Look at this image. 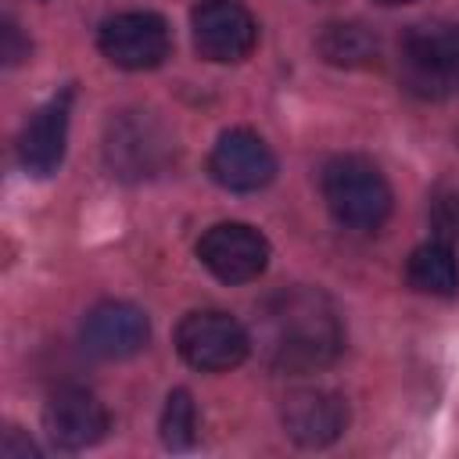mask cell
Returning a JSON list of instances; mask_svg holds the SVG:
<instances>
[{"instance_id": "1", "label": "cell", "mask_w": 459, "mask_h": 459, "mask_svg": "<svg viewBox=\"0 0 459 459\" xmlns=\"http://www.w3.org/2000/svg\"><path fill=\"white\" fill-rule=\"evenodd\" d=\"M255 344L276 373H312L344 348V326L333 301L316 287H283L258 305Z\"/></svg>"}, {"instance_id": "2", "label": "cell", "mask_w": 459, "mask_h": 459, "mask_svg": "<svg viewBox=\"0 0 459 459\" xmlns=\"http://www.w3.org/2000/svg\"><path fill=\"white\" fill-rule=\"evenodd\" d=\"M319 186H323V201L330 215L348 230L373 233L391 215V186L384 172L359 154L330 158L323 165Z\"/></svg>"}, {"instance_id": "3", "label": "cell", "mask_w": 459, "mask_h": 459, "mask_svg": "<svg viewBox=\"0 0 459 459\" xmlns=\"http://www.w3.org/2000/svg\"><path fill=\"white\" fill-rule=\"evenodd\" d=\"M402 86L423 100H437L459 86V25L420 22L409 25L398 43Z\"/></svg>"}, {"instance_id": "4", "label": "cell", "mask_w": 459, "mask_h": 459, "mask_svg": "<svg viewBox=\"0 0 459 459\" xmlns=\"http://www.w3.org/2000/svg\"><path fill=\"white\" fill-rule=\"evenodd\" d=\"M172 154H176V143L151 111L126 108L111 115L104 126V161L111 176L126 183H143L161 176L172 165Z\"/></svg>"}, {"instance_id": "5", "label": "cell", "mask_w": 459, "mask_h": 459, "mask_svg": "<svg viewBox=\"0 0 459 459\" xmlns=\"http://www.w3.org/2000/svg\"><path fill=\"white\" fill-rule=\"evenodd\" d=\"M176 351L183 362L204 373L233 369L251 351V333L226 312H190L176 326Z\"/></svg>"}, {"instance_id": "6", "label": "cell", "mask_w": 459, "mask_h": 459, "mask_svg": "<svg viewBox=\"0 0 459 459\" xmlns=\"http://www.w3.org/2000/svg\"><path fill=\"white\" fill-rule=\"evenodd\" d=\"M97 47L111 65L126 72H143V68H158L169 57L172 36L165 18L151 11H126L97 29Z\"/></svg>"}, {"instance_id": "7", "label": "cell", "mask_w": 459, "mask_h": 459, "mask_svg": "<svg viewBox=\"0 0 459 459\" xmlns=\"http://www.w3.org/2000/svg\"><path fill=\"white\" fill-rule=\"evenodd\" d=\"M201 265L222 283H247L269 265V240L247 222H219L197 240Z\"/></svg>"}, {"instance_id": "8", "label": "cell", "mask_w": 459, "mask_h": 459, "mask_svg": "<svg viewBox=\"0 0 459 459\" xmlns=\"http://www.w3.org/2000/svg\"><path fill=\"white\" fill-rule=\"evenodd\" d=\"M194 47L204 61H244L258 39L255 18L237 0H201L190 14Z\"/></svg>"}, {"instance_id": "9", "label": "cell", "mask_w": 459, "mask_h": 459, "mask_svg": "<svg viewBox=\"0 0 459 459\" xmlns=\"http://www.w3.org/2000/svg\"><path fill=\"white\" fill-rule=\"evenodd\" d=\"M208 172L219 186L233 190V194H251V190H262L265 183H273L276 158L258 133L230 129L215 140L212 158H208Z\"/></svg>"}, {"instance_id": "10", "label": "cell", "mask_w": 459, "mask_h": 459, "mask_svg": "<svg viewBox=\"0 0 459 459\" xmlns=\"http://www.w3.org/2000/svg\"><path fill=\"white\" fill-rule=\"evenodd\" d=\"M43 427L57 448L79 452L108 434V409L86 387H61L43 409Z\"/></svg>"}, {"instance_id": "11", "label": "cell", "mask_w": 459, "mask_h": 459, "mask_svg": "<svg viewBox=\"0 0 459 459\" xmlns=\"http://www.w3.org/2000/svg\"><path fill=\"white\" fill-rule=\"evenodd\" d=\"M283 430L294 445L301 448H323V445H333L344 427H348V405L341 394L333 391H323V387H305V391H294L287 402H283Z\"/></svg>"}, {"instance_id": "12", "label": "cell", "mask_w": 459, "mask_h": 459, "mask_svg": "<svg viewBox=\"0 0 459 459\" xmlns=\"http://www.w3.org/2000/svg\"><path fill=\"white\" fill-rule=\"evenodd\" d=\"M72 90L54 93L43 108H36V115L22 126L18 136V161L25 172L32 176H50L57 172L61 158H65V143H68V118H72Z\"/></svg>"}, {"instance_id": "13", "label": "cell", "mask_w": 459, "mask_h": 459, "mask_svg": "<svg viewBox=\"0 0 459 459\" xmlns=\"http://www.w3.org/2000/svg\"><path fill=\"white\" fill-rule=\"evenodd\" d=\"M151 337L147 316L129 301H100L82 319V344L100 359H129Z\"/></svg>"}, {"instance_id": "14", "label": "cell", "mask_w": 459, "mask_h": 459, "mask_svg": "<svg viewBox=\"0 0 459 459\" xmlns=\"http://www.w3.org/2000/svg\"><path fill=\"white\" fill-rule=\"evenodd\" d=\"M316 50L333 68H369L380 57V39L362 22H330L323 25Z\"/></svg>"}, {"instance_id": "15", "label": "cell", "mask_w": 459, "mask_h": 459, "mask_svg": "<svg viewBox=\"0 0 459 459\" xmlns=\"http://www.w3.org/2000/svg\"><path fill=\"white\" fill-rule=\"evenodd\" d=\"M405 276H409L412 290L430 294V298H452L459 290V262H455V255L445 240L420 244L409 255Z\"/></svg>"}, {"instance_id": "16", "label": "cell", "mask_w": 459, "mask_h": 459, "mask_svg": "<svg viewBox=\"0 0 459 459\" xmlns=\"http://www.w3.org/2000/svg\"><path fill=\"white\" fill-rule=\"evenodd\" d=\"M197 437V409H194V398L190 391H172L165 398V409H161V441L169 448H190Z\"/></svg>"}, {"instance_id": "17", "label": "cell", "mask_w": 459, "mask_h": 459, "mask_svg": "<svg viewBox=\"0 0 459 459\" xmlns=\"http://www.w3.org/2000/svg\"><path fill=\"white\" fill-rule=\"evenodd\" d=\"M430 219L445 237H459V183H445L434 190Z\"/></svg>"}, {"instance_id": "18", "label": "cell", "mask_w": 459, "mask_h": 459, "mask_svg": "<svg viewBox=\"0 0 459 459\" xmlns=\"http://www.w3.org/2000/svg\"><path fill=\"white\" fill-rule=\"evenodd\" d=\"M0 57H4V65H18L29 57V39L22 36V29L11 18H4V25H0Z\"/></svg>"}, {"instance_id": "19", "label": "cell", "mask_w": 459, "mask_h": 459, "mask_svg": "<svg viewBox=\"0 0 459 459\" xmlns=\"http://www.w3.org/2000/svg\"><path fill=\"white\" fill-rule=\"evenodd\" d=\"M0 452L7 459H29V455H36V445L25 441V437H18V430H7L4 441H0Z\"/></svg>"}, {"instance_id": "20", "label": "cell", "mask_w": 459, "mask_h": 459, "mask_svg": "<svg viewBox=\"0 0 459 459\" xmlns=\"http://www.w3.org/2000/svg\"><path fill=\"white\" fill-rule=\"evenodd\" d=\"M377 4H384V7H394V4H412V0H377Z\"/></svg>"}]
</instances>
